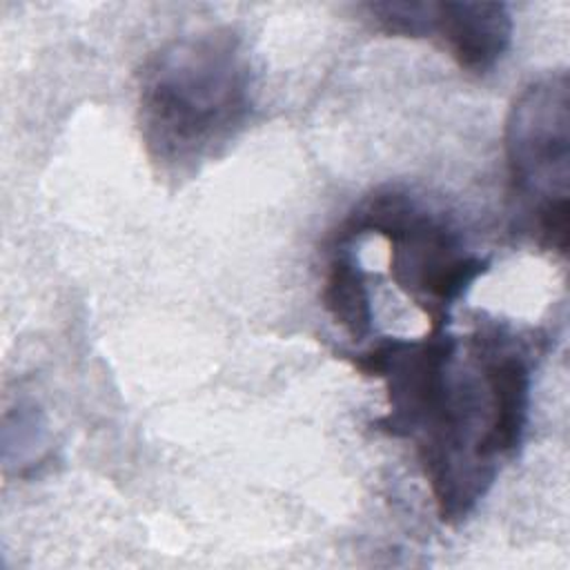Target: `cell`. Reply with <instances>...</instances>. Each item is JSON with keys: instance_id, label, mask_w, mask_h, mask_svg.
<instances>
[{"instance_id": "3957f363", "label": "cell", "mask_w": 570, "mask_h": 570, "mask_svg": "<svg viewBox=\"0 0 570 570\" xmlns=\"http://www.w3.org/2000/svg\"><path fill=\"white\" fill-rule=\"evenodd\" d=\"M379 234L390 247V276L416 305L430 327L443 330L450 309L490 263L465 245L459 227L441 212L403 187H383L365 196L341 225L334 238L356 240Z\"/></svg>"}, {"instance_id": "8992f818", "label": "cell", "mask_w": 570, "mask_h": 570, "mask_svg": "<svg viewBox=\"0 0 570 570\" xmlns=\"http://www.w3.org/2000/svg\"><path fill=\"white\" fill-rule=\"evenodd\" d=\"M354 240L334 238L325 267L321 301L332 321L356 343L370 338L374 330L372 294L367 274L352 249Z\"/></svg>"}, {"instance_id": "5b68a950", "label": "cell", "mask_w": 570, "mask_h": 570, "mask_svg": "<svg viewBox=\"0 0 570 570\" xmlns=\"http://www.w3.org/2000/svg\"><path fill=\"white\" fill-rule=\"evenodd\" d=\"M512 13L503 2H412L407 38H436L452 60L472 76L490 73L512 42Z\"/></svg>"}, {"instance_id": "7a4b0ae2", "label": "cell", "mask_w": 570, "mask_h": 570, "mask_svg": "<svg viewBox=\"0 0 570 570\" xmlns=\"http://www.w3.org/2000/svg\"><path fill=\"white\" fill-rule=\"evenodd\" d=\"M138 129L149 163L187 178L218 158L254 111V71L232 27L178 36L138 71Z\"/></svg>"}, {"instance_id": "6da1fadb", "label": "cell", "mask_w": 570, "mask_h": 570, "mask_svg": "<svg viewBox=\"0 0 570 570\" xmlns=\"http://www.w3.org/2000/svg\"><path fill=\"white\" fill-rule=\"evenodd\" d=\"M385 385L374 428L412 441L443 523H461L525 439L532 347L510 325L479 318L459 338L430 327L421 338L383 336L343 354Z\"/></svg>"}, {"instance_id": "277c9868", "label": "cell", "mask_w": 570, "mask_h": 570, "mask_svg": "<svg viewBox=\"0 0 570 570\" xmlns=\"http://www.w3.org/2000/svg\"><path fill=\"white\" fill-rule=\"evenodd\" d=\"M510 198L530 238L566 256L570 220V78L566 69L530 80L503 125Z\"/></svg>"}]
</instances>
